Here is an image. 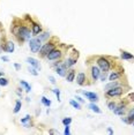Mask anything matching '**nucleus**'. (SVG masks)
Masks as SVG:
<instances>
[{"label":"nucleus","instance_id":"nucleus-1","mask_svg":"<svg viewBox=\"0 0 134 135\" xmlns=\"http://www.w3.org/2000/svg\"><path fill=\"white\" fill-rule=\"evenodd\" d=\"M12 31H13V33L16 36L20 42L30 41V37L32 36V32L26 26H17V28H14Z\"/></svg>","mask_w":134,"mask_h":135},{"label":"nucleus","instance_id":"nucleus-2","mask_svg":"<svg viewBox=\"0 0 134 135\" xmlns=\"http://www.w3.org/2000/svg\"><path fill=\"white\" fill-rule=\"evenodd\" d=\"M97 65H98L99 69L102 70V72H108V70H110V68H111L110 61L104 57H99L98 59H97Z\"/></svg>","mask_w":134,"mask_h":135},{"label":"nucleus","instance_id":"nucleus-3","mask_svg":"<svg viewBox=\"0 0 134 135\" xmlns=\"http://www.w3.org/2000/svg\"><path fill=\"white\" fill-rule=\"evenodd\" d=\"M29 47H30V50H31V52L37 53V52H39V50H41V47H42V41H39L37 37L31 38L29 41Z\"/></svg>","mask_w":134,"mask_h":135},{"label":"nucleus","instance_id":"nucleus-4","mask_svg":"<svg viewBox=\"0 0 134 135\" xmlns=\"http://www.w3.org/2000/svg\"><path fill=\"white\" fill-rule=\"evenodd\" d=\"M54 45H56V44H53L52 42H47V43H45L44 45H42L41 50H39V54H41L42 57H46L47 54L50 53V52L54 49Z\"/></svg>","mask_w":134,"mask_h":135},{"label":"nucleus","instance_id":"nucleus-5","mask_svg":"<svg viewBox=\"0 0 134 135\" xmlns=\"http://www.w3.org/2000/svg\"><path fill=\"white\" fill-rule=\"evenodd\" d=\"M123 88L120 87V85H118V87H114L112 89H109V90H106V96L108 97H119L123 95Z\"/></svg>","mask_w":134,"mask_h":135},{"label":"nucleus","instance_id":"nucleus-6","mask_svg":"<svg viewBox=\"0 0 134 135\" xmlns=\"http://www.w3.org/2000/svg\"><path fill=\"white\" fill-rule=\"evenodd\" d=\"M61 54H63V52L60 50L53 49V50L46 56V59L47 60H59L60 58H61Z\"/></svg>","mask_w":134,"mask_h":135},{"label":"nucleus","instance_id":"nucleus-7","mask_svg":"<svg viewBox=\"0 0 134 135\" xmlns=\"http://www.w3.org/2000/svg\"><path fill=\"white\" fill-rule=\"evenodd\" d=\"M82 94L86 96L88 99L90 100V102H93V103H96L97 100H98V95L95 94V93H89V91H82Z\"/></svg>","mask_w":134,"mask_h":135},{"label":"nucleus","instance_id":"nucleus-8","mask_svg":"<svg viewBox=\"0 0 134 135\" xmlns=\"http://www.w3.org/2000/svg\"><path fill=\"white\" fill-rule=\"evenodd\" d=\"M56 73L58 75H60V76H66L67 74V67L65 66V64H59L57 67H56Z\"/></svg>","mask_w":134,"mask_h":135},{"label":"nucleus","instance_id":"nucleus-9","mask_svg":"<svg viewBox=\"0 0 134 135\" xmlns=\"http://www.w3.org/2000/svg\"><path fill=\"white\" fill-rule=\"evenodd\" d=\"M99 75H100V69L99 67L97 66H93L91 67V78H93V80H98L99 79Z\"/></svg>","mask_w":134,"mask_h":135},{"label":"nucleus","instance_id":"nucleus-10","mask_svg":"<svg viewBox=\"0 0 134 135\" xmlns=\"http://www.w3.org/2000/svg\"><path fill=\"white\" fill-rule=\"evenodd\" d=\"M27 62H28L30 66H32L34 68H36V69H41V65H39L38 60H37V59H35V58H31V57L27 58Z\"/></svg>","mask_w":134,"mask_h":135},{"label":"nucleus","instance_id":"nucleus-11","mask_svg":"<svg viewBox=\"0 0 134 135\" xmlns=\"http://www.w3.org/2000/svg\"><path fill=\"white\" fill-rule=\"evenodd\" d=\"M1 49L4 51H6V52H9V53H13L14 52V49H15V46H14V43L13 42H7L6 44H4V46L1 45Z\"/></svg>","mask_w":134,"mask_h":135},{"label":"nucleus","instance_id":"nucleus-12","mask_svg":"<svg viewBox=\"0 0 134 135\" xmlns=\"http://www.w3.org/2000/svg\"><path fill=\"white\" fill-rule=\"evenodd\" d=\"M31 32H32V36H38L39 33L42 32V27L39 26L38 23H32V27H31Z\"/></svg>","mask_w":134,"mask_h":135},{"label":"nucleus","instance_id":"nucleus-13","mask_svg":"<svg viewBox=\"0 0 134 135\" xmlns=\"http://www.w3.org/2000/svg\"><path fill=\"white\" fill-rule=\"evenodd\" d=\"M125 109H126V104H120V105L116 106L113 112H114V114H117V115H123L125 113Z\"/></svg>","mask_w":134,"mask_h":135},{"label":"nucleus","instance_id":"nucleus-14","mask_svg":"<svg viewBox=\"0 0 134 135\" xmlns=\"http://www.w3.org/2000/svg\"><path fill=\"white\" fill-rule=\"evenodd\" d=\"M76 60H78V57L76 58H67L64 64H65V66L67 67V68H69V67L74 66L75 64H76Z\"/></svg>","mask_w":134,"mask_h":135},{"label":"nucleus","instance_id":"nucleus-15","mask_svg":"<svg viewBox=\"0 0 134 135\" xmlns=\"http://www.w3.org/2000/svg\"><path fill=\"white\" fill-rule=\"evenodd\" d=\"M76 82L79 85H83L84 82H86V74L84 73H79L76 76Z\"/></svg>","mask_w":134,"mask_h":135},{"label":"nucleus","instance_id":"nucleus-16","mask_svg":"<svg viewBox=\"0 0 134 135\" xmlns=\"http://www.w3.org/2000/svg\"><path fill=\"white\" fill-rule=\"evenodd\" d=\"M88 107H89V109L91 110V111H93V112H95V113H102V110H100L99 107L97 106L95 103H93V102H91V103L89 104V105H88Z\"/></svg>","mask_w":134,"mask_h":135},{"label":"nucleus","instance_id":"nucleus-17","mask_svg":"<svg viewBox=\"0 0 134 135\" xmlns=\"http://www.w3.org/2000/svg\"><path fill=\"white\" fill-rule=\"evenodd\" d=\"M121 59H124V60H134V57L132 56L131 53H128V52H126V51H121Z\"/></svg>","mask_w":134,"mask_h":135},{"label":"nucleus","instance_id":"nucleus-18","mask_svg":"<svg viewBox=\"0 0 134 135\" xmlns=\"http://www.w3.org/2000/svg\"><path fill=\"white\" fill-rule=\"evenodd\" d=\"M66 79H67V82H73L75 79V70H69L68 74H66Z\"/></svg>","mask_w":134,"mask_h":135},{"label":"nucleus","instance_id":"nucleus-19","mask_svg":"<svg viewBox=\"0 0 134 135\" xmlns=\"http://www.w3.org/2000/svg\"><path fill=\"white\" fill-rule=\"evenodd\" d=\"M121 76V73H117V72H112L109 75V81H116L117 79H119Z\"/></svg>","mask_w":134,"mask_h":135},{"label":"nucleus","instance_id":"nucleus-20","mask_svg":"<svg viewBox=\"0 0 134 135\" xmlns=\"http://www.w3.org/2000/svg\"><path fill=\"white\" fill-rule=\"evenodd\" d=\"M20 84L24 88V90H26L27 93H30V91H31V87H30V84L27 81H23L22 80V81H20Z\"/></svg>","mask_w":134,"mask_h":135},{"label":"nucleus","instance_id":"nucleus-21","mask_svg":"<svg viewBox=\"0 0 134 135\" xmlns=\"http://www.w3.org/2000/svg\"><path fill=\"white\" fill-rule=\"evenodd\" d=\"M38 39H39V41H42V42H43V41H46V39H49V38H50V33H49V32H43V33H39V35H38V37H37Z\"/></svg>","mask_w":134,"mask_h":135},{"label":"nucleus","instance_id":"nucleus-22","mask_svg":"<svg viewBox=\"0 0 134 135\" xmlns=\"http://www.w3.org/2000/svg\"><path fill=\"white\" fill-rule=\"evenodd\" d=\"M41 100H42V104H43L44 106H46V107H50V105H51V100L49 99V98H46L45 96H42Z\"/></svg>","mask_w":134,"mask_h":135},{"label":"nucleus","instance_id":"nucleus-23","mask_svg":"<svg viewBox=\"0 0 134 135\" xmlns=\"http://www.w3.org/2000/svg\"><path fill=\"white\" fill-rule=\"evenodd\" d=\"M119 85V83L118 82H116V81H110V83H108L105 85V90H109V89H112V88H114V87H118Z\"/></svg>","mask_w":134,"mask_h":135},{"label":"nucleus","instance_id":"nucleus-24","mask_svg":"<svg viewBox=\"0 0 134 135\" xmlns=\"http://www.w3.org/2000/svg\"><path fill=\"white\" fill-rule=\"evenodd\" d=\"M69 104L74 107V109H76V110H81V104L80 103H78L76 100H74V99H71L69 100Z\"/></svg>","mask_w":134,"mask_h":135},{"label":"nucleus","instance_id":"nucleus-25","mask_svg":"<svg viewBox=\"0 0 134 135\" xmlns=\"http://www.w3.org/2000/svg\"><path fill=\"white\" fill-rule=\"evenodd\" d=\"M21 106H22V103H21V100H16V103H15V107H14V113H17L21 110Z\"/></svg>","mask_w":134,"mask_h":135},{"label":"nucleus","instance_id":"nucleus-26","mask_svg":"<svg viewBox=\"0 0 134 135\" xmlns=\"http://www.w3.org/2000/svg\"><path fill=\"white\" fill-rule=\"evenodd\" d=\"M8 83H9V81H8L6 78H4V76H1V78H0V85H1V87H6Z\"/></svg>","mask_w":134,"mask_h":135},{"label":"nucleus","instance_id":"nucleus-27","mask_svg":"<svg viewBox=\"0 0 134 135\" xmlns=\"http://www.w3.org/2000/svg\"><path fill=\"white\" fill-rule=\"evenodd\" d=\"M127 119H128L130 124H132V122H133V120H134V107H133V109L130 111L128 117H127Z\"/></svg>","mask_w":134,"mask_h":135},{"label":"nucleus","instance_id":"nucleus-28","mask_svg":"<svg viewBox=\"0 0 134 135\" xmlns=\"http://www.w3.org/2000/svg\"><path fill=\"white\" fill-rule=\"evenodd\" d=\"M29 73H30L31 75H34V76H37V75H38L37 69L34 68V67H29Z\"/></svg>","mask_w":134,"mask_h":135},{"label":"nucleus","instance_id":"nucleus-29","mask_svg":"<svg viewBox=\"0 0 134 135\" xmlns=\"http://www.w3.org/2000/svg\"><path fill=\"white\" fill-rule=\"evenodd\" d=\"M52 91H53V94L57 96V99L60 102V100H61V99H60V90H59V89H57V88H54Z\"/></svg>","mask_w":134,"mask_h":135},{"label":"nucleus","instance_id":"nucleus-30","mask_svg":"<svg viewBox=\"0 0 134 135\" xmlns=\"http://www.w3.org/2000/svg\"><path fill=\"white\" fill-rule=\"evenodd\" d=\"M99 79H100V81H102V82H104L106 80V72H100Z\"/></svg>","mask_w":134,"mask_h":135},{"label":"nucleus","instance_id":"nucleus-31","mask_svg":"<svg viewBox=\"0 0 134 135\" xmlns=\"http://www.w3.org/2000/svg\"><path fill=\"white\" fill-rule=\"evenodd\" d=\"M29 121H30V115L28 114L24 117L23 119H21V124H26V122H29Z\"/></svg>","mask_w":134,"mask_h":135},{"label":"nucleus","instance_id":"nucleus-32","mask_svg":"<svg viewBox=\"0 0 134 135\" xmlns=\"http://www.w3.org/2000/svg\"><path fill=\"white\" fill-rule=\"evenodd\" d=\"M116 106H117V105H116V103H113V102H109V103H108V107H109L110 110H112V111H113V110L116 109Z\"/></svg>","mask_w":134,"mask_h":135},{"label":"nucleus","instance_id":"nucleus-33","mask_svg":"<svg viewBox=\"0 0 134 135\" xmlns=\"http://www.w3.org/2000/svg\"><path fill=\"white\" fill-rule=\"evenodd\" d=\"M71 122H72V118H65V119H64V120H63V124L65 125V126L69 125V124H71Z\"/></svg>","mask_w":134,"mask_h":135},{"label":"nucleus","instance_id":"nucleus-34","mask_svg":"<svg viewBox=\"0 0 134 135\" xmlns=\"http://www.w3.org/2000/svg\"><path fill=\"white\" fill-rule=\"evenodd\" d=\"M65 135H69L71 134V131H69V125H67V126H65Z\"/></svg>","mask_w":134,"mask_h":135},{"label":"nucleus","instance_id":"nucleus-35","mask_svg":"<svg viewBox=\"0 0 134 135\" xmlns=\"http://www.w3.org/2000/svg\"><path fill=\"white\" fill-rule=\"evenodd\" d=\"M49 80H50V82H51V83H52V84L56 83V79H54L53 76H49Z\"/></svg>","mask_w":134,"mask_h":135},{"label":"nucleus","instance_id":"nucleus-36","mask_svg":"<svg viewBox=\"0 0 134 135\" xmlns=\"http://www.w3.org/2000/svg\"><path fill=\"white\" fill-rule=\"evenodd\" d=\"M14 67H15V69H16V70H20L21 69V65H20V64H17V62L14 64Z\"/></svg>","mask_w":134,"mask_h":135},{"label":"nucleus","instance_id":"nucleus-37","mask_svg":"<svg viewBox=\"0 0 134 135\" xmlns=\"http://www.w3.org/2000/svg\"><path fill=\"white\" fill-rule=\"evenodd\" d=\"M1 60L5 61V62H7V61H9V58L6 57V56H2V57H1Z\"/></svg>","mask_w":134,"mask_h":135},{"label":"nucleus","instance_id":"nucleus-38","mask_svg":"<svg viewBox=\"0 0 134 135\" xmlns=\"http://www.w3.org/2000/svg\"><path fill=\"white\" fill-rule=\"evenodd\" d=\"M76 99H78L80 103H83V102H84V99H82V98H81L80 96H76Z\"/></svg>","mask_w":134,"mask_h":135},{"label":"nucleus","instance_id":"nucleus-39","mask_svg":"<svg viewBox=\"0 0 134 135\" xmlns=\"http://www.w3.org/2000/svg\"><path fill=\"white\" fill-rule=\"evenodd\" d=\"M108 132H109V134H111V135L113 134V131H112V128H111V127H109V128H108Z\"/></svg>","mask_w":134,"mask_h":135},{"label":"nucleus","instance_id":"nucleus-40","mask_svg":"<svg viewBox=\"0 0 134 135\" xmlns=\"http://www.w3.org/2000/svg\"><path fill=\"white\" fill-rule=\"evenodd\" d=\"M49 133H50V134H54V133H57V132L53 131V129H51V131H49Z\"/></svg>","mask_w":134,"mask_h":135},{"label":"nucleus","instance_id":"nucleus-41","mask_svg":"<svg viewBox=\"0 0 134 135\" xmlns=\"http://www.w3.org/2000/svg\"><path fill=\"white\" fill-rule=\"evenodd\" d=\"M1 76H4V72H0V78H1Z\"/></svg>","mask_w":134,"mask_h":135},{"label":"nucleus","instance_id":"nucleus-42","mask_svg":"<svg viewBox=\"0 0 134 135\" xmlns=\"http://www.w3.org/2000/svg\"><path fill=\"white\" fill-rule=\"evenodd\" d=\"M1 50H2V49H1V46H0V52H1Z\"/></svg>","mask_w":134,"mask_h":135},{"label":"nucleus","instance_id":"nucleus-43","mask_svg":"<svg viewBox=\"0 0 134 135\" xmlns=\"http://www.w3.org/2000/svg\"><path fill=\"white\" fill-rule=\"evenodd\" d=\"M132 124H133V126H134V120H133V122H132Z\"/></svg>","mask_w":134,"mask_h":135}]
</instances>
